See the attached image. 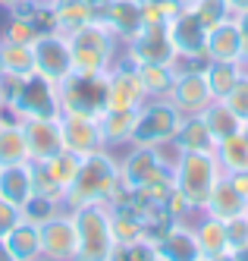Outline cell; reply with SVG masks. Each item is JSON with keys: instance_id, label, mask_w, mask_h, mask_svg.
I'll return each mask as SVG.
<instances>
[{"instance_id": "42", "label": "cell", "mask_w": 248, "mask_h": 261, "mask_svg": "<svg viewBox=\"0 0 248 261\" xmlns=\"http://www.w3.org/2000/svg\"><path fill=\"white\" fill-rule=\"evenodd\" d=\"M19 220H22V208L13 204V201H7V198H0V239L13 230Z\"/></svg>"}, {"instance_id": "36", "label": "cell", "mask_w": 248, "mask_h": 261, "mask_svg": "<svg viewBox=\"0 0 248 261\" xmlns=\"http://www.w3.org/2000/svg\"><path fill=\"white\" fill-rule=\"evenodd\" d=\"M60 211H63V204L57 201V198H47V195L32 192V198L22 204V220L35 223V227H41V223H47L53 214H60Z\"/></svg>"}, {"instance_id": "15", "label": "cell", "mask_w": 248, "mask_h": 261, "mask_svg": "<svg viewBox=\"0 0 248 261\" xmlns=\"http://www.w3.org/2000/svg\"><path fill=\"white\" fill-rule=\"evenodd\" d=\"M123 54L135 66H142V63H170L173 66V60H176V50L170 44V35L160 25H145L129 44H123Z\"/></svg>"}, {"instance_id": "32", "label": "cell", "mask_w": 248, "mask_h": 261, "mask_svg": "<svg viewBox=\"0 0 248 261\" xmlns=\"http://www.w3.org/2000/svg\"><path fill=\"white\" fill-rule=\"evenodd\" d=\"M201 120L207 123V129H211V136H214L217 142L226 139V136H233V133H239V129L245 126L223 101H211V104H207V107L201 110Z\"/></svg>"}, {"instance_id": "22", "label": "cell", "mask_w": 248, "mask_h": 261, "mask_svg": "<svg viewBox=\"0 0 248 261\" xmlns=\"http://www.w3.org/2000/svg\"><path fill=\"white\" fill-rule=\"evenodd\" d=\"M139 110H104L101 114V133H104V148L110 151H123L129 148L132 129H135Z\"/></svg>"}, {"instance_id": "54", "label": "cell", "mask_w": 248, "mask_h": 261, "mask_svg": "<svg viewBox=\"0 0 248 261\" xmlns=\"http://www.w3.org/2000/svg\"><path fill=\"white\" fill-rule=\"evenodd\" d=\"M38 261H50V258H38Z\"/></svg>"}, {"instance_id": "20", "label": "cell", "mask_w": 248, "mask_h": 261, "mask_svg": "<svg viewBox=\"0 0 248 261\" xmlns=\"http://www.w3.org/2000/svg\"><path fill=\"white\" fill-rule=\"evenodd\" d=\"M201 211L211 214V217H217V220H230V217H239V214L248 211V198L233 186V179L223 173L217 179L214 192H211V198H207V204H204Z\"/></svg>"}, {"instance_id": "40", "label": "cell", "mask_w": 248, "mask_h": 261, "mask_svg": "<svg viewBox=\"0 0 248 261\" xmlns=\"http://www.w3.org/2000/svg\"><path fill=\"white\" fill-rule=\"evenodd\" d=\"M220 101L230 107L242 123H248V66H245V72L239 76V82L226 91V98H220Z\"/></svg>"}, {"instance_id": "4", "label": "cell", "mask_w": 248, "mask_h": 261, "mask_svg": "<svg viewBox=\"0 0 248 261\" xmlns=\"http://www.w3.org/2000/svg\"><path fill=\"white\" fill-rule=\"evenodd\" d=\"M72 223H75V261H110L117 239H113V227H110V204H82V208L69 211Z\"/></svg>"}, {"instance_id": "44", "label": "cell", "mask_w": 248, "mask_h": 261, "mask_svg": "<svg viewBox=\"0 0 248 261\" xmlns=\"http://www.w3.org/2000/svg\"><path fill=\"white\" fill-rule=\"evenodd\" d=\"M29 7H32L29 0H0V10H4V13H22Z\"/></svg>"}, {"instance_id": "28", "label": "cell", "mask_w": 248, "mask_h": 261, "mask_svg": "<svg viewBox=\"0 0 248 261\" xmlns=\"http://www.w3.org/2000/svg\"><path fill=\"white\" fill-rule=\"evenodd\" d=\"M10 252L16 255V261H38L41 258V230L29 220H19L16 227L4 236Z\"/></svg>"}, {"instance_id": "51", "label": "cell", "mask_w": 248, "mask_h": 261, "mask_svg": "<svg viewBox=\"0 0 248 261\" xmlns=\"http://www.w3.org/2000/svg\"><path fill=\"white\" fill-rule=\"evenodd\" d=\"M242 133H245V136H248V123H245V126H242Z\"/></svg>"}, {"instance_id": "14", "label": "cell", "mask_w": 248, "mask_h": 261, "mask_svg": "<svg viewBox=\"0 0 248 261\" xmlns=\"http://www.w3.org/2000/svg\"><path fill=\"white\" fill-rule=\"evenodd\" d=\"M38 230H41V258H50V261H75L79 239H75V223H72V214L69 211L53 214Z\"/></svg>"}, {"instance_id": "11", "label": "cell", "mask_w": 248, "mask_h": 261, "mask_svg": "<svg viewBox=\"0 0 248 261\" xmlns=\"http://www.w3.org/2000/svg\"><path fill=\"white\" fill-rule=\"evenodd\" d=\"M204 66L201 69H182V72H176V79H173V88H170L167 98L173 101V107L179 110L182 117L201 114V110L214 101V91H211V85H207Z\"/></svg>"}, {"instance_id": "48", "label": "cell", "mask_w": 248, "mask_h": 261, "mask_svg": "<svg viewBox=\"0 0 248 261\" xmlns=\"http://www.w3.org/2000/svg\"><path fill=\"white\" fill-rule=\"evenodd\" d=\"M236 258H239V261H248V242H245L242 249H236Z\"/></svg>"}, {"instance_id": "39", "label": "cell", "mask_w": 248, "mask_h": 261, "mask_svg": "<svg viewBox=\"0 0 248 261\" xmlns=\"http://www.w3.org/2000/svg\"><path fill=\"white\" fill-rule=\"evenodd\" d=\"M157 249L151 239H135V242H117L110 261H154Z\"/></svg>"}, {"instance_id": "19", "label": "cell", "mask_w": 248, "mask_h": 261, "mask_svg": "<svg viewBox=\"0 0 248 261\" xmlns=\"http://www.w3.org/2000/svg\"><path fill=\"white\" fill-rule=\"evenodd\" d=\"M204 54H207V60H242V32L236 25V16L207 29Z\"/></svg>"}, {"instance_id": "1", "label": "cell", "mask_w": 248, "mask_h": 261, "mask_svg": "<svg viewBox=\"0 0 248 261\" xmlns=\"http://www.w3.org/2000/svg\"><path fill=\"white\" fill-rule=\"evenodd\" d=\"M120 154L101 148L82 158L79 173L69 182V189L63 195V211H75L82 204H110L113 192L120 189Z\"/></svg>"}, {"instance_id": "37", "label": "cell", "mask_w": 248, "mask_h": 261, "mask_svg": "<svg viewBox=\"0 0 248 261\" xmlns=\"http://www.w3.org/2000/svg\"><path fill=\"white\" fill-rule=\"evenodd\" d=\"M139 4H142L145 25H160V29H167V22L182 10L176 0H139Z\"/></svg>"}, {"instance_id": "7", "label": "cell", "mask_w": 248, "mask_h": 261, "mask_svg": "<svg viewBox=\"0 0 248 261\" xmlns=\"http://www.w3.org/2000/svg\"><path fill=\"white\" fill-rule=\"evenodd\" d=\"M145 101L148 95H145L135 63L126 54H120L117 63L107 69V110H139Z\"/></svg>"}, {"instance_id": "56", "label": "cell", "mask_w": 248, "mask_h": 261, "mask_svg": "<svg viewBox=\"0 0 248 261\" xmlns=\"http://www.w3.org/2000/svg\"><path fill=\"white\" fill-rule=\"evenodd\" d=\"M0 126H4V123H0Z\"/></svg>"}, {"instance_id": "29", "label": "cell", "mask_w": 248, "mask_h": 261, "mask_svg": "<svg viewBox=\"0 0 248 261\" xmlns=\"http://www.w3.org/2000/svg\"><path fill=\"white\" fill-rule=\"evenodd\" d=\"M242 72H245L242 60H207L204 76H207V85H211V91H214V101L226 98V91L239 82Z\"/></svg>"}, {"instance_id": "13", "label": "cell", "mask_w": 248, "mask_h": 261, "mask_svg": "<svg viewBox=\"0 0 248 261\" xmlns=\"http://www.w3.org/2000/svg\"><path fill=\"white\" fill-rule=\"evenodd\" d=\"M60 136L66 151H75L82 158L104 148L101 117H91V114H60Z\"/></svg>"}, {"instance_id": "3", "label": "cell", "mask_w": 248, "mask_h": 261, "mask_svg": "<svg viewBox=\"0 0 248 261\" xmlns=\"http://www.w3.org/2000/svg\"><path fill=\"white\" fill-rule=\"evenodd\" d=\"M220 176H223V170H220V161L214 151H182L173 167V186L188 201L192 211H201L207 204Z\"/></svg>"}, {"instance_id": "21", "label": "cell", "mask_w": 248, "mask_h": 261, "mask_svg": "<svg viewBox=\"0 0 248 261\" xmlns=\"http://www.w3.org/2000/svg\"><path fill=\"white\" fill-rule=\"evenodd\" d=\"M35 192V179H32V161L22 164H10V167H0V198H7L13 204H22L32 198Z\"/></svg>"}, {"instance_id": "10", "label": "cell", "mask_w": 248, "mask_h": 261, "mask_svg": "<svg viewBox=\"0 0 248 261\" xmlns=\"http://www.w3.org/2000/svg\"><path fill=\"white\" fill-rule=\"evenodd\" d=\"M10 104L22 114V120H29V117H60V95H57V85L47 82L44 76H38V72H32V76L22 79V85H19L16 98Z\"/></svg>"}, {"instance_id": "8", "label": "cell", "mask_w": 248, "mask_h": 261, "mask_svg": "<svg viewBox=\"0 0 248 261\" xmlns=\"http://www.w3.org/2000/svg\"><path fill=\"white\" fill-rule=\"evenodd\" d=\"M32 54H35V72L44 76L47 82H53V85H60L72 72L69 38L60 32H41L32 41Z\"/></svg>"}, {"instance_id": "12", "label": "cell", "mask_w": 248, "mask_h": 261, "mask_svg": "<svg viewBox=\"0 0 248 261\" xmlns=\"http://www.w3.org/2000/svg\"><path fill=\"white\" fill-rule=\"evenodd\" d=\"M167 35L173 44L176 57H188V60H207L204 44H207V29L192 10H179L173 19L167 22Z\"/></svg>"}, {"instance_id": "30", "label": "cell", "mask_w": 248, "mask_h": 261, "mask_svg": "<svg viewBox=\"0 0 248 261\" xmlns=\"http://www.w3.org/2000/svg\"><path fill=\"white\" fill-rule=\"evenodd\" d=\"M0 60H4V72L7 76H32L35 72V54L32 44H16L0 38Z\"/></svg>"}, {"instance_id": "25", "label": "cell", "mask_w": 248, "mask_h": 261, "mask_svg": "<svg viewBox=\"0 0 248 261\" xmlns=\"http://www.w3.org/2000/svg\"><path fill=\"white\" fill-rule=\"evenodd\" d=\"M173 142L179 145V151H214L217 148V139L211 136V129H207V123L201 120V114L182 117Z\"/></svg>"}, {"instance_id": "49", "label": "cell", "mask_w": 248, "mask_h": 261, "mask_svg": "<svg viewBox=\"0 0 248 261\" xmlns=\"http://www.w3.org/2000/svg\"><path fill=\"white\" fill-rule=\"evenodd\" d=\"M29 4H32V7H53L57 0H29Z\"/></svg>"}, {"instance_id": "27", "label": "cell", "mask_w": 248, "mask_h": 261, "mask_svg": "<svg viewBox=\"0 0 248 261\" xmlns=\"http://www.w3.org/2000/svg\"><path fill=\"white\" fill-rule=\"evenodd\" d=\"M98 10L88 7L85 0H57L53 4V32L60 35H72L75 29H82L85 22H91Z\"/></svg>"}, {"instance_id": "53", "label": "cell", "mask_w": 248, "mask_h": 261, "mask_svg": "<svg viewBox=\"0 0 248 261\" xmlns=\"http://www.w3.org/2000/svg\"><path fill=\"white\" fill-rule=\"evenodd\" d=\"M0 107H4V95H0Z\"/></svg>"}, {"instance_id": "34", "label": "cell", "mask_w": 248, "mask_h": 261, "mask_svg": "<svg viewBox=\"0 0 248 261\" xmlns=\"http://www.w3.org/2000/svg\"><path fill=\"white\" fill-rule=\"evenodd\" d=\"M29 161V145L22 136V123L19 126H0V167L22 164Z\"/></svg>"}, {"instance_id": "33", "label": "cell", "mask_w": 248, "mask_h": 261, "mask_svg": "<svg viewBox=\"0 0 248 261\" xmlns=\"http://www.w3.org/2000/svg\"><path fill=\"white\" fill-rule=\"evenodd\" d=\"M41 29H38L35 16H32V7L22 10V13H7V22H4V32H0V38L7 41H16V44H32Z\"/></svg>"}, {"instance_id": "38", "label": "cell", "mask_w": 248, "mask_h": 261, "mask_svg": "<svg viewBox=\"0 0 248 261\" xmlns=\"http://www.w3.org/2000/svg\"><path fill=\"white\" fill-rule=\"evenodd\" d=\"M192 13L204 22V29H214L217 22L233 19V16H236L233 7H230V0H198V4L192 7Z\"/></svg>"}, {"instance_id": "58", "label": "cell", "mask_w": 248, "mask_h": 261, "mask_svg": "<svg viewBox=\"0 0 248 261\" xmlns=\"http://www.w3.org/2000/svg\"><path fill=\"white\" fill-rule=\"evenodd\" d=\"M245 66H248V63H245Z\"/></svg>"}, {"instance_id": "18", "label": "cell", "mask_w": 248, "mask_h": 261, "mask_svg": "<svg viewBox=\"0 0 248 261\" xmlns=\"http://www.w3.org/2000/svg\"><path fill=\"white\" fill-rule=\"evenodd\" d=\"M98 16L107 22V29L117 35L123 44H129L135 35L145 29V19H142V4L139 0H110L107 7L98 10Z\"/></svg>"}, {"instance_id": "35", "label": "cell", "mask_w": 248, "mask_h": 261, "mask_svg": "<svg viewBox=\"0 0 248 261\" xmlns=\"http://www.w3.org/2000/svg\"><path fill=\"white\" fill-rule=\"evenodd\" d=\"M38 164H44V170L57 179V186L66 192L69 189V182L75 179V173H79V164H82V154H75V151H63L60 154H53L50 161H38Z\"/></svg>"}, {"instance_id": "17", "label": "cell", "mask_w": 248, "mask_h": 261, "mask_svg": "<svg viewBox=\"0 0 248 261\" xmlns=\"http://www.w3.org/2000/svg\"><path fill=\"white\" fill-rule=\"evenodd\" d=\"M157 258L163 261H201V249H198V236H195V227L192 220H176L157 242Z\"/></svg>"}, {"instance_id": "47", "label": "cell", "mask_w": 248, "mask_h": 261, "mask_svg": "<svg viewBox=\"0 0 248 261\" xmlns=\"http://www.w3.org/2000/svg\"><path fill=\"white\" fill-rule=\"evenodd\" d=\"M230 7H233V13H242V10H248V0H230Z\"/></svg>"}, {"instance_id": "16", "label": "cell", "mask_w": 248, "mask_h": 261, "mask_svg": "<svg viewBox=\"0 0 248 261\" xmlns=\"http://www.w3.org/2000/svg\"><path fill=\"white\" fill-rule=\"evenodd\" d=\"M22 136L29 145V161H50L63 151L60 117H29L22 120Z\"/></svg>"}, {"instance_id": "5", "label": "cell", "mask_w": 248, "mask_h": 261, "mask_svg": "<svg viewBox=\"0 0 248 261\" xmlns=\"http://www.w3.org/2000/svg\"><path fill=\"white\" fill-rule=\"evenodd\" d=\"M60 114H91L101 117L107 110V72H69L57 85Z\"/></svg>"}, {"instance_id": "52", "label": "cell", "mask_w": 248, "mask_h": 261, "mask_svg": "<svg viewBox=\"0 0 248 261\" xmlns=\"http://www.w3.org/2000/svg\"><path fill=\"white\" fill-rule=\"evenodd\" d=\"M0 76H4V60H0Z\"/></svg>"}, {"instance_id": "41", "label": "cell", "mask_w": 248, "mask_h": 261, "mask_svg": "<svg viewBox=\"0 0 248 261\" xmlns=\"http://www.w3.org/2000/svg\"><path fill=\"white\" fill-rule=\"evenodd\" d=\"M226 239H230V249H233V252L242 249L245 242H248V211L226 220Z\"/></svg>"}, {"instance_id": "43", "label": "cell", "mask_w": 248, "mask_h": 261, "mask_svg": "<svg viewBox=\"0 0 248 261\" xmlns=\"http://www.w3.org/2000/svg\"><path fill=\"white\" fill-rule=\"evenodd\" d=\"M236 25L242 32V63H248V10L236 13Z\"/></svg>"}, {"instance_id": "6", "label": "cell", "mask_w": 248, "mask_h": 261, "mask_svg": "<svg viewBox=\"0 0 248 261\" xmlns=\"http://www.w3.org/2000/svg\"><path fill=\"white\" fill-rule=\"evenodd\" d=\"M182 123V114L173 107L170 98H148L139 107V117H135V129H132V139L129 145H139V148H157L170 139H176V129Z\"/></svg>"}, {"instance_id": "26", "label": "cell", "mask_w": 248, "mask_h": 261, "mask_svg": "<svg viewBox=\"0 0 248 261\" xmlns=\"http://www.w3.org/2000/svg\"><path fill=\"white\" fill-rule=\"evenodd\" d=\"M214 154L220 161V170L226 176H233V173H245L248 170V136L242 133H233V136H226L217 142L214 148Z\"/></svg>"}, {"instance_id": "24", "label": "cell", "mask_w": 248, "mask_h": 261, "mask_svg": "<svg viewBox=\"0 0 248 261\" xmlns=\"http://www.w3.org/2000/svg\"><path fill=\"white\" fill-rule=\"evenodd\" d=\"M129 198H132V195H129ZM129 198L110 204V227H113V239H117V242L145 239V217L139 214V208H135Z\"/></svg>"}, {"instance_id": "50", "label": "cell", "mask_w": 248, "mask_h": 261, "mask_svg": "<svg viewBox=\"0 0 248 261\" xmlns=\"http://www.w3.org/2000/svg\"><path fill=\"white\" fill-rule=\"evenodd\" d=\"M85 4H88V7H94V10H101V7H107V4H110V0H85Z\"/></svg>"}, {"instance_id": "23", "label": "cell", "mask_w": 248, "mask_h": 261, "mask_svg": "<svg viewBox=\"0 0 248 261\" xmlns=\"http://www.w3.org/2000/svg\"><path fill=\"white\" fill-rule=\"evenodd\" d=\"M192 227H195V236H198V249L204 258L211 255H220L230 249V239H226V220H217L204 211H195L192 214Z\"/></svg>"}, {"instance_id": "45", "label": "cell", "mask_w": 248, "mask_h": 261, "mask_svg": "<svg viewBox=\"0 0 248 261\" xmlns=\"http://www.w3.org/2000/svg\"><path fill=\"white\" fill-rule=\"evenodd\" d=\"M204 261H239V258H236V252H233V249H226V252L211 255V258H204Z\"/></svg>"}, {"instance_id": "9", "label": "cell", "mask_w": 248, "mask_h": 261, "mask_svg": "<svg viewBox=\"0 0 248 261\" xmlns=\"http://www.w3.org/2000/svg\"><path fill=\"white\" fill-rule=\"evenodd\" d=\"M120 154V179L129 186V189H142L148 182H157L173 176V170L160 161V154L154 148H139V145H129L123 148Z\"/></svg>"}, {"instance_id": "57", "label": "cell", "mask_w": 248, "mask_h": 261, "mask_svg": "<svg viewBox=\"0 0 248 261\" xmlns=\"http://www.w3.org/2000/svg\"><path fill=\"white\" fill-rule=\"evenodd\" d=\"M201 261H204V258H201Z\"/></svg>"}, {"instance_id": "31", "label": "cell", "mask_w": 248, "mask_h": 261, "mask_svg": "<svg viewBox=\"0 0 248 261\" xmlns=\"http://www.w3.org/2000/svg\"><path fill=\"white\" fill-rule=\"evenodd\" d=\"M135 69H139V79L145 85V95L148 98H167L170 95L173 79H176V72H173L170 63H142Z\"/></svg>"}, {"instance_id": "55", "label": "cell", "mask_w": 248, "mask_h": 261, "mask_svg": "<svg viewBox=\"0 0 248 261\" xmlns=\"http://www.w3.org/2000/svg\"><path fill=\"white\" fill-rule=\"evenodd\" d=\"M154 261H163V258H154Z\"/></svg>"}, {"instance_id": "46", "label": "cell", "mask_w": 248, "mask_h": 261, "mask_svg": "<svg viewBox=\"0 0 248 261\" xmlns=\"http://www.w3.org/2000/svg\"><path fill=\"white\" fill-rule=\"evenodd\" d=\"M0 261H16V255H13L10 246H7V239H0Z\"/></svg>"}, {"instance_id": "2", "label": "cell", "mask_w": 248, "mask_h": 261, "mask_svg": "<svg viewBox=\"0 0 248 261\" xmlns=\"http://www.w3.org/2000/svg\"><path fill=\"white\" fill-rule=\"evenodd\" d=\"M66 38L72 50V72H107L123 54V41L107 29L101 16H94Z\"/></svg>"}]
</instances>
